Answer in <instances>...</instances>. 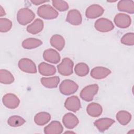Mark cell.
<instances>
[{
  "mask_svg": "<svg viewBox=\"0 0 134 134\" xmlns=\"http://www.w3.org/2000/svg\"><path fill=\"white\" fill-rule=\"evenodd\" d=\"M38 15L45 19H53L56 18L59 15L58 12L50 5H43L37 10Z\"/></svg>",
  "mask_w": 134,
  "mask_h": 134,
  "instance_id": "7a4b0ae2",
  "label": "cell"
},
{
  "mask_svg": "<svg viewBox=\"0 0 134 134\" xmlns=\"http://www.w3.org/2000/svg\"><path fill=\"white\" fill-rule=\"evenodd\" d=\"M52 4L54 8L60 12L65 11L69 9V5L64 1H52Z\"/></svg>",
  "mask_w": 134,
  "mask_h": 134,
  "instance_id": "1f68e13d",
  "label": "cell"
},
{
  "mask_svg": "<svg viewBox=\"0 0 134 134\" xmlns=\"http://www.w3.org/2000/svg\"><path fill=\"white\" fill-rule=\"evenodd\" d=\"M43 58L46 61L53 64L59 63L61 59L59 53L53 49H48L44 50L43 53Z\"/></svg>",
  "mask_w": 134,
  "mask_h": 134,
  "instance_id": "7c38bea8",
  "label": "cell"
},
{
  "mask_svg": "<svg viewBox=\"0 0 134 134\" xmlns=\"http://www.w3.org/2000/svg\"><path fill=\"white\" fill-rule=\"evenodd\" d=\"M35 17V13L30 9L23 8L17 13V19L19 24L25 26L34 20Z\"/></svg>",
  "mask_w": 134,
  "mask_h": 134,
  "instance_id": "6da1fadb",
  "label": "cell"
},
{
  "mask_svg": "<svg viewBox=\"0 0 134 134\" xmlns=\"http://www.w3.org/2000/svg\"><path fill=\"white\" fill-rule=\"evenodd\" d=\"M64 107L69 110L76 112L81 108V102L77 96H72L68 97L65 103Z\"/></svg>",
  "mask_w": 134,
  "mask_h": 134,
  "instance_id": "8fae6325",
  "label": "cell"
},
{
  "mask_svg": "<svg viewBox=\"0 0 134 134\" xmlns=\"http://www.w3.org/2000/svg\"><path fill=\"white\" fill-rule=\"evenodd\" d=\"M62 122L66 128L72 129L78 125L79 121L75 115L72 113H69L64 115L62 118Z\"/></svg>",
  "mask_w": 134,
  "mask_h": 134,
  "instance_id": "9a60e30c",
  "label": "cell"
},
{
  "mask_svg": "<svg viewBox=\"0 0 134 134\" xmlns=\"http://www.w3.org/2000/svg\"><path fill=\"white\" fill-rule=\"evenodd\" d=\"M51 46L55 48L59 51H61L64 47L65 40L63 37L59 35L52 36L50 41Z\"/></svg>",
  "mask_w": 134,
  "mask_h": 134,
  "instance_id": "603a6c76",
  "label": "cell"
},
{
  "mask_svg": "<svg viewBox=\"0 0 134 134\" xmlns=\"http://www.w3.org/2000/svg\"><path fill=\"white\" fill-rule=\"evenodd\" d=\"M14 81V77L8 70L1 69L0 70V82L2 84H10Z\"/></svg>",
  "mask_w": 134,
  "mask_h": 134,
  "instance_id": "4316f807",
  "label": "cell"
},
{
  "mask_svg": "<svg viewBox=\"0 0 134 134\" xmlns=\"http://www.w3.org/2000/svg\"><path fill=\"white\" fill-rule=\"evenodd\" d=\"M94 27L97 30L102 32L110 31L114 28L113 23L110 20L104 18L97 19L95 22Z\"/></svg>",
  "mask_w": 134,
  "mask_h": 134,
  "instance_id": "8992f818",
  "label": "cell"
},
{
  "mask_svg": "<svg viewBox=\"0 0 134 134\" xmlns=\"http://www.w3.org/2000/svg\"><path fill=\"white\" fill-rule=\"evenodd\" d=\"M18 67L19 69L26 73H36L37 68L35 63L30 59L28 58H23L18 62Z\"/></svg>",
  "mask_w": 134,
  "mask_h": 134,
  "instance_id": "52a82bcc",
  "label": "cell"
},
{
  "mask_svg": "<svg viewBox=\"0 0 134 134\" xmlns=\"http://www.w3.org/2000/svg\"><path fill=\"white\" fill-rule=\"evenodd\" d=\"M116 26L120 28H126L130 26L131 23L130 17L124 13H119L117 14L114 19Z\"/></svg>",
  "mask_w": 134,
  "mask_h": 134,
  "instance_id": "9c48e42d",
  "label": "cell"
},
{
  "mask_svg": "<svg viewBox=\"0 0 134 134\" xmlns=\"http://www.w3.org/2000/svg\"><path fill=\"white\" fill-rule=\"evenodd\" d=\"M63 127L58 121H52L44 128L46 134H60L63 132Z\"/></svg>",
  "mask_w": 134,
  "mask_h": 134,
  "instance_id": "2e32d148",
  "label": "cell"
},
{
  "mask_svg": "<svg viewBox=\"0 0 134 134\" xmlns=\"http://www.w3.org/2000/svg\"><path fill=\"white\" fill-rule=\"evenodd\" d=\"M51 119V115L47 112L42 111L37 114L34 117L35 122L38 126H43L49 122Z\"/></svg>",
  "mask_w": 134,
  "mask_h": 134,
  "instance_id": "cb8c5ba5",
  "label": "cell"
},
{
  "mask_svg": "<svg viewBox=\"0 0 134 134\" xmlns=\"http://www.w3.org/2000/svg\"><path fill=\"white\" fill-rule=\"evenodd\" d=\"M111 73V71L103 66H96L91 71V76L96 80L103 79L106 77Z\"/></svg>",
  "mask_w": 134,
  "mask_h": 134,
  "instance_id": "4fadbf2b",
  "label": "cell"
},
{
  "mask_svg": "<svg viewBox=\"0 0 134 134\" xmlns=\"http://www.w3.org/2000/svg\"><path fill=\"white\" fill-rule=\"evenodd\" d=\"M89 70V67L87 64L83 62L77 63L74 68L75 74L79 76H86L88 73Z\"/></svg>",
  "mask_w": 134,
  "mask_h": 134,
  "instance_id": "83f0119b",
  "label": "cell"
},
{
  "mask_svg": "<svg viewBox=\"0 0 134 134\" xmlns=\"http://www.w3.org/2000/svg\"><path fill=\"white\" fill-rule=\"evenodd\" d=\"M26 122V120L19 116L14 115L10 116L7 120V123L10 127H17L22 126Z\"/></svg>",
  "mask_w": 134,
  "mask_h": 134,
  "instance_id": "f1b7e54d",
  "label": "cell"
},
{
  "mask_svg": "<svg viewBox=\"0 0 134 134\" xmlns=\"http://www.w3.org/2000/svg\"><path fill=\"white\" fill-rule=\"evenodd\" d=\"M66 21L72 25L77 26L80 25L82 21L80 12L76 9L70 10L68 13Z\"/></svg>",
  "mask_w": 134,
  "mask_h": 134,
  "instance_id": "5bb4252c",
  "label": "cell"
},
{
  "mask_svg": "<svg viewBox=\"0 0 134 134\" xmlns=\"http://www.w3.org/2000/svg\"><path fill=\"white\" fill-rule=\"evenodd\" d=\"M43 26V21L39 18H37L27 27V31L30 34L36 35L42 30Z\"/></svg>",
  "mask_w": 134,
  "mask_h": 134,
  "instance_id": "ffe728a7",
  "label": "cell"
},
{
  "mask_svg": "<svg viewBox=\"0 0 134 134\" xmlns=\"http://www.w3.org/2000/svg\"><path fill=\"white\" fill-rule=\"evenodd\" d=\"M59 76H53L50 77H42L40 82L43 86L48 88H55L60 82Z\"/></svg>",
  "mask_w": 134,
  "mask_h": 134,
  "instance_id": "7402d4cb",
  "label": "cell"
},
{
  "mask_svg": "<svg viewBox=\"0 0 134 134\" xmlns=\"http://www.w3.org/2000/svg\"><path fill=\"white\" fill-rule=\"evenodd\" d=\"M86 111L90 116L97 117L102 114L103 108L100 104L96 103H91L87 105Z\"/></svg>",
  "mask_w": 134,
  "mask_h": 134,
  "instance_id": "44dd1931",
  "label": "cell"
},
{
  "mask_svg": "<svg viewBox=\"0 0 134 134\" xmlns=\"http://www.w3.org/2000/svg\"><path fill=\"white\" fill-rule=\"evenodd\" d=\"M42 44L41 40L30 38L24 40L22 42V47L26 49H32L39 47Z\"/></svg>",
  "mask_w": 134,
  "mask_h": 134,
  "instance_id": "d4e9b609",
  "label": "cell"
},
{
  "mask_svg": "<svg viewBox=\"0 0 134 134\" xmlns=\"http://www.w3.org/2000/svg\"><path fill=\"white\" fill-rule=\"evenodd\" d=\"M2 102L4 106L9 109L17 108L20 103V100L18 97L14 94L8 93L4 95Z\"/></svg>",
  "mask_w": 134,
  "mask_h": 134,
  "instance_id": "ba28073f",
  "label": "cell"
},
{
  "mask_svg": "<svg viewBox=\"0 0 134 134\" xmlns=\"http://www.w3.org/2000/svg\"><path fill=\"white\" fill-rule=\"evenodd\" d=\"M12 27V21L5 18L0 19V31L1 32H6L10 30Z\"/></svg>",
  "mask_w": 134,
  "mask_h": 134,
  "instance_id": "f546056e",
  "label": "cell"
},
{
  "mask_svg": "<svg viewBox=\"0 0 134 134\" xmlns=\"http://www.w3.org/2000/svg\"><path fill=\"white\" fill-rule=\"evenodd\" d=\"M104 12V9L101 6L98 4H93L87 7L85 15L88 18L94 19L102 16Z\"/></svg>",
  "mask_w": 134,
  "mask_h": 134,
  "instance_id": "30bf717a",
  "label": "cell"
},
{
  "mask_svg": "<svg viewBox=\"0 0 134 134\" xmlns=\"http://www.w3.org/2000/svg\"><path fill=\"white\" fill-rule=\"evenodd\" d=\"M38 71L40 74L43 76H51L56 72L55 68L46 62H41L38 65Z\"/></svg>",
  "mask_w": 134,
  "mask_h": 134,
  "instance_id": "d6986e66",
  "label": "cell"
},
{
  "mask_svg": "<svg viewBox=\"0 0 134 134\" xmlns=\"http://www.w3.org/2000/svg\"><path fill=\"white\" fill-rule=\"evenodd\" d=\"M5 14H6L5 12L3 9V7L2 6H0V16L2 17L3 16L5 15Z\"/></svg>",
  "mask_w": 134,
  "mask_h": 134,
  "instance_id": "836d02e7",
  "label": "cell"
},
{
  "mask_svg": "<svg viewBox=\"0 0 134 134\" xmlns=\"http://www.w3.org/2000/svg\"><path fill=\"white\" fill-rule=\"evenodd\" d=\"M78 85L71 80H65L63 81L59 86V90L61 94L65 95H71L77 91Z\"/></svg>",
  "mask_w": 134,
  "mask_h": 134,
  "instance_id": "3957f363",
  "label": "cell"
},
{
  "mask_svg": "<svg viewBox=\"0 0 134 134\" xmlns=\"http://www.w3.org/2000/svg\"><path fill=\"white\" fill-rule=\"evenodd\" d=\"M121 43L126 46L134 44V34L133 32H128L124 35L121 39Z\"/></svg>",
  "mask_w": 134,
  "mask_h": 134,
  "instance_id": "4dcf8cb0",
  "label": "cell"
},
{
  "mask_svg": "<svg viewBox=\"0 0 134 134\" xmlns=\"http://www.w3.org/2000/svg\"><path fill=\"white\" fill-rule=\"evenodd\" d=\"M116 119L121 125H126L130 121L131 115L126 110H120L117 113Z\"/></svg>",
  "mask_w": 134,
  "mask_h": 134,
  "instance_id": "484cf974",
  "label": "cell"
},
{
  "mask_svg": "<svg viewBox=\"0 0 134 134\" xmlns=\"http://www.w3.org/2000/svg\"><path fill=\"white\" fill-rule=\"evenodd\" d=\"M74 63L69 58L63 59L61 63L57 65L59 73L63 76H69L73 73Z\"/></svg>",
  "mask_w": 134,
  "mask_h": 134,
  "instance_id": "277c9868",
  "label": "cell"
},
{
  "mask_svg": "<svg viewBox=\"0 0 134 134\" xmlns=\"http://www.w3.org/2000/svg\"><path fill=\"white\" fill-rule=\"evenodd\" d=\"M99 87L97 84H92L85 86L80 93L81 98L86 102H90L93 99L94 96L98 91Z\"/></svg>",
  "mask_w": 134,
  "mask_h": 134,
  "instance_id": "5b68a950",
  "label": "cell"
},
{
  "mask_svg": "<svg viewBox=\"0 0 134 134\" xmlns=\"http://www.w3.org/2000/svg\"><path fill=\"white\" fill-rule=\"evenodd\" d=\"M115 120L109 118H102L95 121L94 124L99 131L104 132L108 129L114 123Z\"/></svg>",
  "mask_w": 134,
  "mask_h": 134,
  "instance_id": "e0dca14e",
  "label": "cell"
},
{
  "mask_svg": "<svg viewBox=\"0 0 134 134\" xmlns=\"http://www.w3.org/2000/svg\"><path fill=\"white\" fill-rule=\"evenodd\" d=\"M117 8L119 11L133 14L134 13V2L131 0L120 1L117 4Z\"/></svg>",
  "mask_w": 134,
  "mask_h": 134,
  "instance_id": "ac0fdd59",
  "label": "cell"
},
{
  "mask_svg": "<svg viewBox=\"0 0 134 134\" xmlns=\"http://www.w3.org/2000/svg\"><path fill=\"white\" fill-rule=\"evenodd\" d=\"M47 1H39V0H34V1H31V2L35 5H38L40 4H43L44 3H46Z\"/></svg>",
  "mask_w": 134,
  "mask_h": 134,
  "instance_id": "d6a6232c",
  "label": "cell"
}]
</instances>
